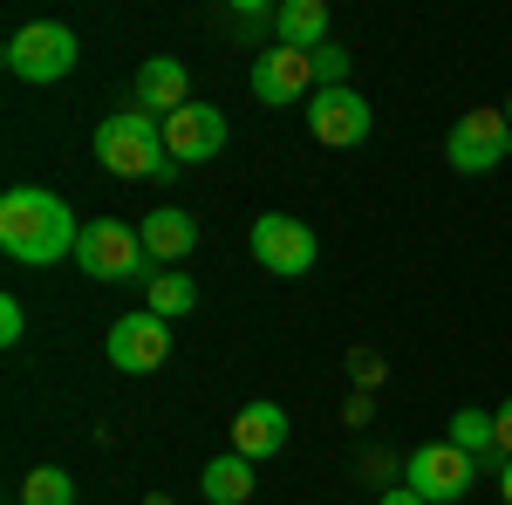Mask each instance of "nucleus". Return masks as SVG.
<instances>
[{
  "instance_id": "1",
  "label": "nucleus",
  "mask_w": 512,
  "mask_h": 505,
  "mask_svg": "<svg viewBox=\"0 0 512 505\" xmlns=\"http://www.w3.org/2000/svg\"><path fill=\"white\" fill-rule=\"evenodd\" d=\"M76 239H82V219L55 192L14 185V192L0 198V253H7V260H21V267H55L62 253H76Z\"/></svg>"
},
{
  "instance_id": "2",
  "label": "nucleus",
  "mask_w": 512,
  "mask_h": 505,
  "mask_svg": "<svg viewBox=\"0 0 512 505\" xmlns=\"http://www.w3.org/2000/svg\"><path fill=\"white\" fill-rule=\"evenodd\" d=\"M96 164L117 178H178V164L164 151V123L151 110H110L96 123Z\"/></svg>"
},
{
  "instance_id": "3",
  "label": "nucleus",
  "mask_w": 512,
  "mask_h": 505,
  "mask_svg": "<svg viewBox=\"0 0 512 505\" xmlns=\"http://www.w3.org/2000/svg\"><path fill=\"white\" fill-rule=\"evenodd\" d=\"M76 267L89 280H151V253H144V233L123 226V219H89L76 239Z\"/></svg>"
},
{
  "instance_id": "4",
  "label": "nucleus",
  "mask_w": 512,
  "mask_h": 505,
  "mask_svg": "<svg viewBox=\"0 0 512 505\" xmlns=\"http://www.w3.org/2000/svg\"><path fill=\"white\" fill-rule=\"evenodd\" d=\"M7 76L14 82H62L76 69V28H62V21H28V28H14L7 35Z\"/></svg>"
},
{
  "instance_id": "5",
  "label": "nucleus",
  "mask_w": 512,
  "mask_h": 505,
  "mask_svg": "<svg viewBox=\"0 0 512 505\" xmlns=\"http://www.w3.org/2000/svg\"><path fill=\"white\" fill-rule=\"evenodd\" d=\"M444 157H451V171H465V178L499 171V164L512 157V123H506V110H465V117L451 123V137H444Z\"/></svg>"
},
{
  "instance_id": "6",
  "label": "nucleus",
  "mask_w": 512,
  "mask_h": 505,
  "mask_svg": "<svg viewBox=\"0 0 512 505\" xmlns=\"http://www.w3.org/2000/svg\"><path fill=\"white\" fill-rule=\"evenodd\" d=\"M472 478H478V465L451 444V437L417 444V451L403 458V485H410V492H424L431 505H458L465 492H472Z\"/></svg>"
},
{
  "instance_id": "7",
  "label": "nucleus",
  "mask_w": 512,
  "mask_h": 505,
  "mask_svg": "<svg viewBox=\"0 0 512 505\" xmlns=\"http://www.w3.org/2000/svg\"><path fill=\"white\" fill-rule=\"evenodd\" d=\"M315 226H301V219H287V212H260L253 219V260L260 273H274V280H301V273H315Z\"/></svg>"
},
{
  "instance_id": "8",
  "label": "nucleus",
  "mask_w": 512,
  "mask_h": 505,
  "mask_svg": "<svg viewBox=\"0 0 512 505\" xmlns=\"http://www.w3.org/2000/svg\"><path fill=\"white\" fill-rule=\"evenodd\" d=\"M110 362H117L123 376H151V369H164V362H171V321L151 314V308L117 314V321H110Z\"/></svg>"
},
{
  "instance_id": "9",
  "label": "nucleus",
  "mask_w": 512,
  "mask_h": 505,
  "mask_svg": "<svg viewBox=\"0 0 512 505\" xmlns=\"http://www.w3.org/2000/svg\"><path fill=\"white\" fill-rule=\"evenodd\" d=\"M164 151H171V164H212L226 151V110L185 103L178 117H164Z\"/></svg>"
},
{
  "instance_id": "10",
  "label": "nucleus",
  "mask_w": 512,
  "mask_h": 505,
  "mask_svg": "<svg viewBox=\"0 0 512 505\" xmlns=\"http://www.w3.org/2000/svg\"><path fill=\"white\" fill-rule=\"evenodd\" d=\"M308 89H321L315 82V55H301V48H267L260 62H253V96L267 103V110H287V103H301Z\"/></svg>"
},
{
  "instance_id": "11",
  "label": "nucleus",
  "mask_w": 512,
  "mask_h": 505,
  "mask_svg": "<svg viewBox=\"0 0 512 505\" xmlns=\"http://www.w3.org/2000/svg\"><path fill=\"white\" fill-rule=\"evenodd\" d=\"M369 96H355V89H315V110H308V130H315V144L328 151H349L369 137Z\"/></svg>"
},
{
  "instance_id": "12",
  "label": "nucleus",
  "mask_w": 512,
  "mask_h": 505,
  "mask_svg": "<svg viewBox=\"0 0 512 505\" xmlns=\"http://www.w3.org/2000/svg\"><path fill=\"white\" fill-rule=\"evenodd\" d=\"M233 451L246 458V465L280 458V451H287V410H280V403H246V410L233 417Z\"/></svg>"
},
{
  "instance_id": "13",
  "label": "nucleus",
  "mask_w": 512,
  "mask_h": 505,
  "mask_svg": "<svg viewBox=\"0 0 512 505\" xmlns=\"http://www.w3.org/2000/svg\"><path fill=\"white\" fill-rule=\"evenodd\" d=\"M192 103V69L178 55H151L137 69V110H158V117H178Z\"/></svg>"
},
{
  "instance_id": "14",
  "label": "nucleus",
  "mask_w": 512,
  "mask_h": 505,
  "mask_svg": "<svg viewBox=\"0 0 512 505\" xmlns=\"http://www.w3.org/2000/svg\"><path fill=\"white\" fill-rule=\"evenodd\" d=\"M137 233H144L151 267H178V260H192V246H198V219L185 212V205H158Z\"/></svg>"
},
{
  "instance_id": "15",
  "label": "nucleus",
  "mask_w": 512,
  "mask_h": 505,
  "mask_svg": "<svg viewBox=\"0 0 512 505\" xmlns=\"http://www.w3.org/2000/svg\"><path fill=\"white\" fill-rule=\"evenodd\" d=\"M451 444H458L478 471H506L512 465L506 451H499V424H492V410H458V417H451Z\"/></svg>"
},
{
  "instance_id": "16",
  "label": "nucleus",
  "mask_w": 512,
  "mask_h": 505,
  "mask_svg": "<svg viewBox=\"0 0 512 505\" xmlns=\"http://www.w3.org/2000/svg\"><path fill=\"white\" fill-rule=\"evenodd\" d=\"M274 35H280V48L315 55L321 41H328V7H321V0H280L274 7Z\"/></svg>"
},
{
  "instance_id": "17",
  "label": "nucleus",
  "mask_w": 512,
  "mask_h": 505,
  "mask_svg": "<svg viewBox=\"0 0 512 505\" xmlns=\"http://www.w3.org/2000/svg\"><path fill=\"white\" fill-rule=\"evenodd\" d=\"M198 492H205V505H246V499H253V465H246L239 451H226V458H205Z\"/></svg>"
},
{
  "instance_id": "18",
  "label": "nucleus",
  "mask_w": 512,
  "mask_h": 505,
  "mask_svg": "<svg viewBox=\"0 0 512 505\" xmlns=\"http://www.w3.org/2000/svg\"><path fill=\"white\" fill-rule=\"evenodd\" d=\"M14 505H76V478L62 465H35L28 478H21V499Z\"/></svg>"
},
{
  "instance_id": "19",
  "label": "nucleus",
  "mask_w": 512,
  "mask_h": 505,
  "mask_svg": "<svg viewBox=\"0 0 512 505\" xmlns=\"http://www.w3.org/2000/svg\"><path fill=\"white\" fill-rule=\"evenodd\" d=\"M144 287H151V314H164V321H185L198 308V287L185 273H151Z\"/></svg>"
},
{
  "instance_id": "20",
  "label": "nucleus",
  "mask_w": 512,
  "mask_h": 505,
  "mask_svg": "<svg viewBox=\"0 0 512 505\" xmlns=\"http://www.w3.org/2000/svg\"><path fill=\"white\" fill-rule=\"evenodd\" d=\"M315 82H321V89H349V48L321 41V48H315Z\"/></svg>"
},
{
  "instance_id": "21",
  "label": "nucleus",
  "mask_w": 512,
  "mask_h": 505,
  "mask_svg": "<svg viewBox=\"0 0 512 505\" xmlns=\"http://www.w3.org/2000/svg\"><path fill=\"white\" fill-rule=\"evenodd\" d=\"M21 335H28V314H21V301H14V294H7V301H0V342H7V349H14V342H21Z\"/></svg>"
},
{
  "instance_id": "22",
  "label": "nucleus",
  "mask_w": 512,
  "mask_h": 505,
  "mask_svg": "<svg viewBox=\"0 0 512 505\" xmlns=\"http://www.w3.org/2000/svg\"><path fill=\"white\" fill-rule=\"evenodd\" d=\"M492 424H499V451H506V458H512V396H506V403H499V410H492Z\"/></svg>"
},
{
  "instance_id": "23",
  "label": "nucleus",
  "mask_w": 512,
  "mask_h": 505,
  "mask_svg": "<svg viewBox=\"0 0 512 505\" xmlns=\"http://www.w3.org/2000/svg\"><path fill=\"white\" fill-rule=\"evenodd\" d=\"M349 369H355V376H362V383H376V376H383V362H376V355H362V349L349 355Z\"/></svg>"
},
{
  "instance_id": "24",
  "label": "nucleus",
  "mask_w": 512,
  "mask_h": 505,
  "mask_svg": "<svg viewBox=\"0 0 512 505\" xmlns=\"http://www.w3.org/2000/svg\"><path fill=\"white\" fill-rule=\"evenodd\" d=\"M376 505H431V499H424V492H410V485H390Z\"/></svg>"
},
{
  "instance_id": "25",
  "label": "nucleus",
  "mask_w": 512,
  "mask_h": 505,
  "mask_svg": "<svg viewBox=\"0 0 512 505\" xmlns=\"http://www.w3.org/2000/svg\"><path fill=\"white\" fill-rule=\"evenodd\" d=\"M499 499H506V505H512V465H506V471H499Z\"/></svg>"
},
{
  "instance_id": "26",
  "label": "nucleus",
  "mask_w": 512,
  "mask_h": 505,
  "mask_svg": "<svg viewBox=\"0 0 512 505\" xmlns=\"http://www.w3.org/2000/svg\"><path fill=\"white\" fill-rule=\"evenodd\" d=\"M506 123H512V96H506Z\"/></svg>"
},
{
  "instance_id": "27",
  "label": "nucleus",
  "mask_w": 512,
  "mask_h": 505,
  "mask_svg": "<svg viewBox=\"0 0 512 505\" xmlns=\"http://www.w3.org/2000/svg\"><path fill=\"white\" fill-rule=\"evenodd\" d=\"M151 505H171V499H151Z\"/></svg>"
}]
</instances>
